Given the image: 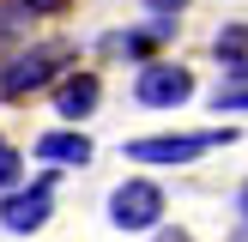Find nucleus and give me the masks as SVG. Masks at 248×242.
<instances>
[{"mask_svg":"<svg viewBox=\"0 0 248 242\" xmlns=\"http://www.w3.org/2000/svg\"><path fill=\"white\" fill-rule=\"evenodd\" d=\"M79 48L61 43V36H43V43H12L0 55V103H31L36 91H55L61 73H73Z\"/></svg>","mask_w":248,"mask_h":242,"instance_id":"nucleus-1","label":"nucleus"},{"mask_svg":"<svg viewBox=\"0 0 248 242\" xmlns=\"http://www.w3.org/2000/svg\"><path fill=\"white\" fill-rule=\"evenodd\" d=\"M236 133L230 127H206V133H145V139H127L121 157L127 164H152V169H182V164H200L206 151L230 145Z\"/></svg>","mask_w":248,"mask_h":242,"instance_id":"nucleus-2","label":"nucleus"},{"mask_svg":"<svg viewBox=\"0 0 248 242\" xmlns=\"http://www.w3.org/2000/svg\"><path fill=\"white\" fill-rule=\"evenodd\" d=\"M103 212H109V224H115V230H127V236H145V230H157V224H164L170 200H164V188H157L152 176H127V182H115V188H109Z\"/></svg>","mask_w":248,"mask_h":242,"instance_id":"nucleus-3","label":"nucleus"},{"mask_svg":"<svg viewBox=\"0 0 248 242\" xmlns=\"http://www.w3.org/2000/svg\"><path fill=\"white\" fill-rule=\"evenodd\" d=\"M194 91H200L194 67H182V60H170V55L145 60V67L133 73V103L140 109H182V103H194Z\"/></svg>","mask_w":248,"mask_h":242,"instance_id":"nucleus-4","label":"nucleus"},{"mask_svg":"<svg viewBox=\"0 0 248 242\" xmlns=\"http://www.w3.org/2000/svg\"><path fill=\"white\" fill-rule=\"evenodd\" d=\"M55 218V169L36 182H18L12 194H0V230L6 236H31Z\"/></svg>","mask_w":248,"mask_h":242,"instance_id":"nucleus-5","label":"nucleus"},{"mask_svg":"<svg viewBox=\"0 0 248 242\" xmlns=\"http://www.w3.org/2000/svg\"><path fill=\"white\" fill-rule=\"evenodd\" d=\"M103 109V73L97 67H73L55 79V115L67 121V127H79L85 115H97Z\"/></svg>","mask_w":248,"mask_h":242,"instance_id":"nucleus-6","label":"nucleus"},{"mask_svg":"<svg viewBox=\"0 0 248 242\" xmlns=\"http://www.w3.org/2000/svg\"><path fill=\"white\" fill-rule=\"evenodd\" d=\"M31 157H36V164H48V169L61 176V169H85V164L97 157V145L85 139L79 127H48V133H36V139H31Z\"/></svg>","mask_w":248,"mask_h":242,"instance_id":"nucleus-7","label":"nucleus"},{"mask_svg":"<svg viewBox=\"0 0 248 242\" xmlns=\"http://www.w3.org/2000/svg\"><path fill=\"white\" fill-rule=\"evenodd\" d=\"M212 60L224 67V85H248V24H218Z\"/></svg>","mask_w":248,"mask_h":242,"instance_id":"nucleus-8","label":"nucleus"},{"mask_svg":"<svg viewBox=\"0 0 248 242\" xmlns=\"http://www.w3.org/2000/svg\"><path fill=\"white\" fill-rule=\"evenodd\" d=\"M24 182V157H18V145H0V194H12Z\"/></svg>","mask_w":248,"mask_h":242,"instance_id":"nucleus-9","label":"nucleus"},{"mask_svg":"<svg viewBox=\"0 0 248 242\" xmlns=\"http://www.w3.org/2000/svg\"><path fill=\"white\" fill-rule=\"evenodd\" d=\"M212 109H218V115H248V85H218Z\"/></svg>","mask_w":248,"mask_h":242,"instance_id":"nucleus-10","label":"nucleus"},{"mask_svg":"<svg viewBox=\"0 0 248 242\" xmlns=\"http://www.w3.org/2000/svg\"><path fill=\"white\" fill-rule=\"evenodd\" d=\"M12 12H18L24 24H31V18H61V12H67V0H12Z\"/></svg>","mask_w":248,"mask_h":242,"instance_id":"nucleus-11","label":"nucleus"},{"mask_svg":"<svg viewBox=\"0 0 248 242\" xmlns=\"http://www.w3.org/2000/svg\"><path fill=\"white\" fill-rule=\"evenodd\" d=\"M145 12H152V18H170V24H182L188 0H145Z\"/></svg>","mask_w":248,"mask_h":242,"instance_id":"nucleus-12","label":"nucleus"},{"mask_svg":"<svg viewBox=\"0 0 248 242\" xmlns=\"http://www.w3.org/2000/svg\"><path fill=\"white\" fill-rule=\"evenodd\" d=\"M152 242H194V230H182V224H157Z\"/></svg>","mask_w":248,"mask_h":242,"instance_id":"nucleus-13","label":"nucleus"},{"mask_svg":"<svg viewBox=\"0 0 248 242\" xmlns=\"http://www.w3.org/2000/svg\"><path fill=\"white\" fill-rule=\"evenodd\" d=\"M230 206H236V218H242V230H248V182H242L236 194H230Z\"/></svg>","mask_w":248,"mask_h":242,"instance_id":"nucleus-14","label":"nucleus"},{"mask_svg":"<svg viewBox=\"0 0 248 242\" xmlns=\"http://www.w3.org/2000/svg\"><path fill=\"white\" fill-rule=\"evenodd\" d=\"M0 145H6V139H0Z\"/></svg>","mask_w":248,"mask_h":242,"instance_id":"nucleus-15","label":"nucleus"}]
</instances>
